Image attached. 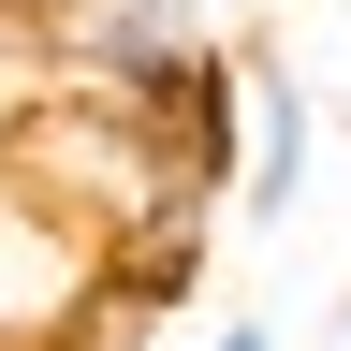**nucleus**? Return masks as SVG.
<instances>
[{"mask_svg":"<svg viewBox=\"0 0 351 351\" xmlns=\"http://www.w3.org/2000/svg\"><path fill=\"white\" fill-rule=\"evenodd\" d=\"M103 293V249L73 234L59 205L29 191V176H0V351H29V337H59L73 307Z\"/></svg>","mask_w":351,"mask_h":351,"instance_id":"f03ea898","label":"nucleus"},{"mask_svg":"<svg viewBox=\"0 0 351 351\" xmlns=\"http://www.w3.org/2000/svg\"><path fill=\"white\" fill-rule=\"evenodd\" d=\"M44 73L59 88H117V103H191L205 88V0H29Z\"/></svg>","mask_w":351,"mask_h":351,"instance_id":"f257e3e1","label":"nucleus"},{"mask_svg":"<svg viewBox=\"0 0 351 351\" xmlns=\"http://www.w3.org/2000/svg\"><path fill=\"white\" fill-rule=\"evenodd\" d=\"M29 103H44V29H29V0H0V161H15Z\"/></svg>","mask_w":351,"mask_h":351,"instance_id":"20e7f679","label":"nucleus"},{"mask_svg":"<svg viewBox=\"0 0 351 351\" xmlns=\"http://www.w3.org/2000/svg\"><path fill=\"white\" fill-rule=\"evenodd\" d=\"M234 88H249V161H234V205L263 219V234H293L307 176H322V88H307L293 59H263V44H234Z\"/></svg>","mask_w":351,"mask_h":351,"instance_id":"7ed1b4c3","label":"nucleus"},{"mask_svg":"<svg viewBox=\"0 0 351 351\" xmlns=\"http://www.w3.org/2000/svg\"><path fill=\"white\" fill-rule=\"evenodd\" d=\"M205 351H278V337H263V322H205Z\"/></svg>","mask_w":351,"mask_h":351,"instance_id":"39448f33","label":"nucleus"}]
</instances>
